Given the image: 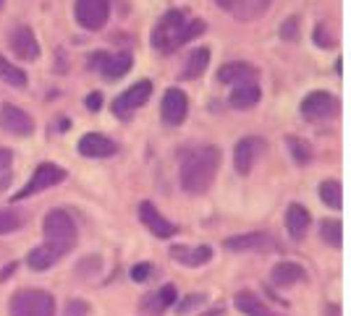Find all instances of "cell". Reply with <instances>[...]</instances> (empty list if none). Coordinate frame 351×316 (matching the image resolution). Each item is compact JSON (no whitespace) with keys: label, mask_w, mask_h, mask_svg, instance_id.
Returning a JSON list of instances; mask_svg holds the SVG:
<instances>
[{"label":"cell","mask_w":351,"mask_h":316,"mask_svg":"<svg viewBox=\"0 0 351 316\" xmlns=\"http://www.w3.org/2000/svg\"><path fill=\"white\" fill-rule=\"evenodd\" d=\"M205 27L207 24L202 18H189L186 11L171 8L160 16V21L152 29V47L160 50V53H173L181 44L199 37L205 31Z\"/></svg>","instance_id":"cell-1"},{"label":"cell","mask_w":351,"mask_h":316,"mask_svg":"<svg viewBox=\"0 0 351 316\" xmlns=\"http://www.w3.org/2000/svg\"><path fill=\"white\" fill-rule=\"evenodd\" d=\"M220 168V149L213 144L194 146L181 159V188L186 194H205Z\"/></svg>","instance_id":"cell-2"},{"label":"cell","mask_w":351,"mask_h":316,"mask_svg":"<svg viewBox=\"0 0 351 316\" xmlns=\"http://www.w3.org/2000/svg\"><path fill=\"white\" fill-rule=\"evenodd\" d=\"M43 233H45V243L53 246L60 256L71 254L73 246H76V238H79L76 222H73V217L66 209H50L45 215Z\"/></svg>","instance_id":"cell-3"},{"label":"cell","mask_w":351,"mask_h":316,"mask_svg":"<svg viewBox=\"0 0 351 316\" xmlns=\"http://www.w3.org/2000/svg\"><path fill=\"white\" fill-rule=\"evenodd\" d=\"M8 311L11 316H56V298L47 290H19Z\"/></svg>","instance_id":"cell-4"},{"label":"cell","mask_w":351,"mask_h":316,"mask_svg":"<svg viewBox=\"0 0 351 316\" xmlns=\"http://www.w3.org/2000/svg\"><path fill=\"white\" fill-rule=\"evenodd\" d=\"M63 181H66V170H63L60 165H56V162H40L37 170L32 172L29 183L16 194L14 201H21V199H27V196H34V194H43V191L58 186Z\"/></svg>","instance_id":"cell-5"},{"label":"cell","mask_w":351,"mask_h":316,"mask_svg":"<svg viewBox=\"0 0 351 316\" xmlns=\"http://www.w3.org/2000/svg\"><path fill=\"white\" fill-rule=\"evenodd\" d=\"M73 16H76L79 27L97 31L110 18V0H76L73 3Z\"/></svg>","instance_id":"cell-6"},{"label":"cell","mask_w":351,"mask_h":316,"mask_svg":"<svg viewBox=\"0 0 351 316\" xmlns=\"http://www.w3.org/2000/svg\"><path fill=\"white\" fill-rule=\"evenodd\" d=\"M160 115L165 120V126H181L189 115V100H186V92L178 89V86H171L165 89L160 102Z\"/></svg>","instance_id":"cell-7"},{"label":"cell","mask_w":351,"mask_h":316,"mask_svg":"<svg viewBox=\"0 0 351 316\" xmlns=\"http://www.w3.org/2000/svg\"><path fill=\"white\" fill-rule=\"evenodd\" d=\"M336 113L338 100L325 89H315L302 100V115L309 118V120H325V118H333Z\"/></svg>","instance_id":"cell-8"},{"label":"cell","mask_w":351,"mask_h":316,"mask_svg":"<svg viewBox=\"0 0 351 316\" xmlns=\"http://www.w3.org/2000/svg\"><path fill=\"white\" fill-rule=\"evenodd\" d=\"M152 97V84L149 81H136L134 86H129L123 94H118L113 100V115H121V118H129V115L142 107L147 100Z\"/></svg>","instance_id":"cell-9"},{"label":"cell","mask_w":351,"mask_h":316,"mask_svg":"<svg viewBox=\"0 0 351 316\" xmlns=\"http://www.w3.org/2000/svg\"><path fill=\"white\" fill-rule=\"evenodd\" d=\"M8 44H11V50L16 53V57H21V60H27V63H34L37 57H40V42H37V37H34V31L29 27H24V24H19V27L8 34Z\"/></svg>","instance_id":"cell-10"},{"label":"cell","mask_w":351,"mask_h":316,"mask_svg":"<svg viewBox=\"0 0 351 316\" xmlns=\"http://www.w3.org/2000/svg\"><path fill=\"white\" fill-rule=\"evenodd\" d=\"M0 126H3V131L14 133V136H29L32 131H34V120L21 107L5 102V105H0Z\"/></svg>","instance_id":"cell-11"},{"label":"cell","mask_w":351,"mask_h":316,"mask_svg":"<svg viewBox=\"0 0 351 316\" xmlns=\"http://www.w3.org/2000/svg\"><path fill=\"white\" fill-rule=\"evenodd\" d=\"M263 152H265V139H260V136H244V139H239L234 146L236 172L247 175V172L252 170V165H254L257 155H263Z\"/></svg>","instance_id":"cell-12"},{"label":"cell","mask_w":351,"mask_h":316,"mask_svg":"<svg viewBox=\"0 0 351 316\" xmlns=\"http://www.w3.org/2000/svg\"><path fill=\"white\" fill-rule=\"evenodd\" d=\"M139 220H142V225H145L152 235H158V238H171L176 235V225L168 220V217H162L158 212V207L152 204V201H142L139 204Z\"/></svg>","instance_id":"cell-13"},{"label":"cell","mask_w":351,"mask_h":316,"mask_svg":"<svg viewBox=\"0 0 351 316\" xmlns=\"http://www.w3.org/2000/svg\"><path fill=\"white\" fill-rule=\"evenodd\" d=\"M215 3L239 21H252V18L263 16L273 0H215Z\"/></svg>","instance_id":"cell-14"},{"label":"cell","mask_w":351,"mask_h":316,"mask_svg":"<svg viewBox=\"0 0 351 316\" xmlns=\"http://www.w3.org/2000/svg\"><path fill=\"white\" fill-rule=\"evenodd\" d=\"M223 246L228 248V251H273L276 248V241H273V235H267V233H244V235H231V238H226Z\"/></svg>","instance_id":"cell-15"},{"label":"cell","mask_w":351,"mask_h":316,"mask_svg":"<svg viewBox=\"0 0 351 316\" xmlns=\"http://www.w3.org/2000/svg\"><path fill=\"white\" fill-rule=\"evenodd\" d=\"M76 149L84 157H113L118 152V144L108 139L105 133H84L76 144Z\"/></svg>","instance_id":"cell-16"},{"label":"cell","mask_w":351,"mask_h":316,"mask_svg":"<svg viewBox=\"0 0 351 316\" xmlns=\"http://www.w3.org/2000/svg\"><path fill=\"white\" fill-rule=\"evenodd\" d=\"M254 79H257L254 66L241 63V60H236V63H226V66H220L218 68L220 84H247V81H254Z\"/></svg>","instance_id":"cell-17"},{"label":"cell","mask_w":351,"mask_h":316,"mask_svg":"<svg viewBox=\"0 0 351 316\" xmlns=\"http://www.w3.org/2000/svg\"><path fill=\"white\" fill-rule=\"evenodd\" d=\"M171 256L181 261L184 267H202L213 259V248L210 246H173Z\"/></svg>","instance_id":"cell-18"},{"label":"cell","mask_w":351,"mask_h":316,"mask_svg":"<svg viewBox=\"0 0 351 316\" xmlns=\"http://www.w3.org/2000/svg\"><path fill=\"white\" fill-rule=\"evenodd\" d=\"M309 225H312V215L302 204H291L286 209V230H289V235H291L293 241H302L307 235Z\"/></svg>","instance_id":"cell-19"},{"label":"cell","mask_w":351,"mask_h":316,"mask_svg":"<svg viewBox=\"0 0 351 316\" xmlns=\"http://www.w3.org/2000/svg\"><path fill=\"white\" fill-rule=\"evenodd\" d=\"M176 287L173 285H165L160 287L158 293H149L145 301H142V311H145L147 316H160L165 308H173L176 303Z\"/></svg>","instance_id":"cell-20"},{"label":"cell","mask_w":351,"mask_h":316,"mask_svg":"<svg viewBox=\"0 0 351 316\" xmlns=\"http://www.w3.org/2000/svg\"><path fill=\"white\" fill-rule=\"evenodd\" d=\"M234 306L244 316H280V314H276L273 308H267V303H265L263 298H257L254 293H249V290H241V293H236V295H234Z\"/></svg>","instance_id":"cell-21"},{"label":"cell","mask_w":351,"mask_h":316,"mask_svg":"<svg viewBox=\"0 0 351 316\" xmlns=\"http://www.w3.org/2000/svg\"><path fill=\"white\" fill-rule=\"evenodd\" d=\"M304 277H307L304 267H302V264H296V261H280V264L273 267V272H270V280H273L278 287L296 285V282H302Z\"/></svg>","instance_id":"cell-22"},{"label":"cell","mask_w":351,"mask_h":316,"mask_svg":"<svg viewBox=\"0 0 351 316\" xmlns=\"http://www.w3.org/2000/svg\"><path fill=\"white\" fill-rule=\"evenodd\" d=\"M263 100V92H260V86L254 84V81H247V84H236V89L231 92V107L236 110H249V107H254L257 102Z\"/></svg>","instance_id":"cell-23"},{"label":"cell","mask_w":351,"mask_h":316,"mask_svg":"<svg viewBox=\"0 0 351 316\" xmlns=\"http://www.w3.org/2000/svg\"><path fill=\"white\" fill-rule=\"evenodd\" d=\"M60 254L53 248V246H37V248H32L29 254H27V264H29V269H34V272H47L53 264H58L60 261Z\"/></svg>","instance_id":"cell-24"},{"label":"cell","mask_w":351,"mask_h":316,"mask_svg":"<svg viewBox=\"0 0 351 316\" xmlns=\"http://www.w3.org/2000/svg\"><path fill=\"white\" fill-rule=\"evenodd\" d=\"M132 55L129 53H116V55H105L103 66H100V73H103L108 81H116L121 76L132 71Z\"/></svg>","instance_id":"cell-25"},{"label":"cell","mask_w":351,"mask_h":316,"mask_svg":"<svg viewBox=\"0 0 351 316\" xmlns=\"http://www.w3.org/2000/svg\"><path fill=\"white\" fill-rule=\"evenodd\" d=\"M207 63H210V50L199 47L186 57V68H184V79H197L199 73H205Z\"/></svg>","instance_id":"cell-26"},{"label":"cell","mask_w":351,"mask_h":316,"mask_svg":"<svg viewBox=\"0 0 351 316\" xmlns=\"http://www.w3.org/2000/svg\"><path fill=\"white\" fill-rule=\"evenodd\" d=\"M320 199L330 207V209H341V201H343V191L336 178H328L320 183Z\"/></svg>","instance_id":"cell-27"},{"label":"cell","mask_w":351,"mask_h":316,"mask_svg":"<svg viewBox=\"0 0 351 316\" xmlns=\"http://www.w3.org/2000/svg\"><path fill=\"white\" fill-rule=\"evenodd\" d=\"M0 79L11 86H24L27 84V73L21 71L19 66H14L8 57L0 55Z\"/></svg>","instance_id":"cell-28"},{"label":"cell","mask_w":351,"mask_h":316,"mask_svg":"<svg viewBox=\"0 0 351 316\" xmlns=\"http://www.w3.org/2000/svg\"><path fill=\"white\" fill-rule=\"evenodd\" d=\"M320 235H322V241H325L328 246L341 248V243H343V225H341L338 220H322Z\"/></svg>","instance_id":"cell-29"},{"label":"cell","mask_w":351,"mask_h":316,"mask_svg":"<svg viewBox=\"0 0 351 316\" xmlns=\"http://www.w3.org/2000/svg\"><path fill=\"white\" fill-rule=\"evenodd\" d=\"M24 225V217L16 209H0V235H8Z\"/></svg>","instance_id":"cell-30"},{"label":"cell","mask_w":351,"mask_h":316,"mask_svg":"<svg viewBox=\"0 0 351 316\" xmlns=\"http://www.w3.org/2000/svg\"><path fill=\"white\" fill-rule=\"evenodd\" d=\"M205 303H207V295H205V293H191V295L181 298V301L173 303V306H176V314H178V316H186V314H191L194 308L205 306Z\"/></svg>","instance_id":"cell-31"},{"label":"cell","mask_w":351,"mask_h":316,"mask_svg":"<svg viewBox=\"0 0 351 316\" xmlns=\"http://www.w3.org/2000/svg\"><path fill=\"white\" fill-rule=\"evenodd\" d=\"M289 149H291L293 159H296L299 165H307L309 159H312V149H309V144L302 142V139H296V136H289Z\"/></svg>","instance_id":"cell-32"},{"label":"cell","mask_w":351,"mask_h":316,"mask_svg":"<svg viewBox=\"0 0 351 316\" xmlns=\"http://www.w3.org/2000/svg\"><path fill=\"white\" fill-rule=\"evenodd\" d=\"M280 37L289 40V42H293V40L299 37V18H296V16H289V21L280 27Z\"/></svg>","instance_id":"cell-33"},{"label":"cell","mask_w":351,"mask_h":316,"mask_svg":"<svg viewBox=\"0 0 351 316\" xmlns=\"http://www.w3.org/2000/svg\"><path fill=\"white\" fill-rule=\"evenodd\" d=\"M89 314V303L82 298H71L66 303V316H87Z\"/></svg>","instance_id":"cell-34"},{"label":"cell","mask_w":351,"mask_h":316,"mask_svg":"<svg viewBox=\"0 0 351 316\" xmlns=\"http://www.w3.org/2000/svg\"><path fill=\"white\" fill-rule=\"evenodd\" d=\"M315 44L317 47H333V37H330V31L325 24H317L315 27Z\"/></svg>","instance_id":"cell-35"},{"label":"cell","mask_w":351,"mask_h":316,"mask_svg":"<svg viewBox=\"0 0 351 316\" xmlns=\"http://www.w3.org/2000/svg\"><path fill=\"white\" fill-rule=\"evenodd\" d=\"M149 274H152V264L149 261H139V264L132 267V280H136V282H145Z\"/></svg>","instance_id":"cell-36"},{"label":"cell","mask_w":351,"mask_h":316,"mask_svg":"<svg viewBox=\"0 0 351 316\" xmlns=\"http://www.w3.org/2000/svg\"><path fill=\"white\" fill-rule=\"evenodd\" d=\"M11 162H14L11 149H3V146H0V170H8V168H11Z\"/></svg>","instance_id":"cell-37"},{"label":"cell","mask_w":351,"mask_h":316,"mask_svg":"<svg viewBox=\"0 0 351 316\" xmlns=\"http://www.w3.org/2000/svg\"><path fill=\"white\" fill-rule=\"evenodd\" d=\"M87 107L89 110H100V107H103V94H100V92H92L87 97Z\"/></svg>","instance_id":"cell-38"},{"label":"cell","mask_w":351,"mask_h":316,"mask_svg":"<svg viewBox=\"0 0 351 316\" xmlns=\"http://www.w3.org/2000/svg\"><path fill=\"white\" fill-rule=\"evenodd\" d=\"M105 55H108V53H95V55H89V68H97V71H100Z\"/></svg>","instance_id":"cell-39"},{"label":"cell","mask_w":351,"mask_h":316,"mask_svg":"<svg viewBox=\"0 0 351 316\" xmlns=\"http://www.w3.org/2000/svg\"><path fill=\"white\" fill-rule=\"evenodd\" d=\"M16 272V261H11V264H8V267H5V269H3V272H0V280H5V277H11V274Z\"/></svg>","instance_id":"cell-40"},{"label":"cell","mask_w":351,"mask_h":316,"mask_svg":"<svg viewBox=\"0 0 351 316\" xmlns=\"http://www.w3.org/2000/svg\"><path fill=\"white\" fill-rule=\"evenodd\" d=\"M3 3H5V0H0V8H3Z\"/></svg>","instance_id":"cell-41"}]
</instances>
